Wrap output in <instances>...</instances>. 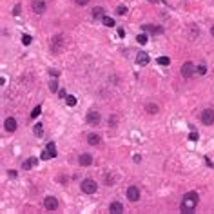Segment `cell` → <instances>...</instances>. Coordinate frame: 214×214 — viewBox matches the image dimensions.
<instances>
[{
    "mask_svg": "<svg viewBox=\"0 0 214 214\" xmlns=\"http://www.w3.org/2000/svg\"><path fill=\"white\" fill-rule=\"evenodd\" d=\"M198 201H200L198 192L190 190V192H187V194H183V200H181V203H180V210H181V212H187V214L194 212Z\"/></svg>",
    "mask_w": 214,
    "mask_h": 214,
    "instance_id": "6da1fadb",
    "label": "cell"
},
{
    "mask_svg": "<svg viewBox=\"0 0 214 214\" xmlns=\"http://www.w3.org/2000/svg\"><path fill=\"white\" fill-rule=\"evenodd\" d=\"M80 189H82V192H85V194H94L96 189H98V183L91 178H85V180H82Z\"/></svg>",
    "mask_w": 214,
    "mask_h": 214,
    "instance_id": "7a4b0ae2",
    "label": "cell"
},
{
    "mask_svg": "<svg viewBox=\"0 0 214 214\" xmlns=\"http://www.w3.org/2000/svg\"><path fill=\"white\" fill-rule=\"evenodd\" d=\"M63 36L62 35H55L51 38V53H55V55H58V53L62 51V47H63Z\"/></svg>",
    "mask_w": 214,
    "mask_h": 214,
    "instance_id": "3957f363",
    "label": "cell"
},
{
    "mask_svg": "<svg viewBox=\"0 0 214 214\" xmlns=\"http://www.w3.org/2000/svg\"><path fill=\"white\" fill-rule=\"evenodd\" d=\"M200 120L203 125H212L214 123V109H203L200 114Z\"/></svg>",
    "mask_w": 214,
    "mask_h": 214,
    "instance_id": "277c9868",
    "label": "cell"
},
{
    "mask_svg": "<svg viewBox=\"0 0 214 214\" xmlns=\"http://www.w3.org/2000/svg\"><path fill=\"white\" fill-rule=\"evenodd\" d=\"M180 73H181V76H183V78H190L192 74L196 73V66H194V63H192V62H185L183 66H181Z\"/></svg>",
    "mask_w": 214,
    "mask_h": 214,
    "instance_id": "5b68a950",
    "label": "cell"
},
{
    "mask_svg": "<svg viewBox=\"0 0 214 214\" xmlns=\"http://www.w3.org/2000/svg\"><path fill=\"white\" fill-rule=\"evenodd\" d=\"M85 120H87V123H89V125H98V123H100V120H102V116H100V113H98V111L91 109V111L87 113V116H85Z\"/></svg>",
    "mask_w": 214,
    "mask_h": 214,
    "instance_id": "8992f818",
    "label": "cell"
},
{
    "mask_svg": "<svg viewBox=\"0 0 214 214\" xmlns=\"http://www.w3.org/2000/svg\"><path fill=\"white\" fill-rule=\"evenodd\" d=\"M44 207H46L47 210H56V209H58V200H56L55 196H46Z\"/></svg>",
    "mask_w": 214,
    "mask_h": 214,
    "instance_id": "52a82bcc",
    "label": "cell"
},
{
    "mask_svg": "<svg viewBox=\"0 0 214 214\" xmlns=\"http://www.w3.org/2000/svg\"><path fill=\"white\" fill-rule=\"evenodd\" d=\"M127 198H129V201H138L140 200V189L136 185H131L127 189Z\"/></svg>",
    "mask_w": 214,
    "mask_h": 214,
    "instance_id": "ba28073f",
    "label": "cell"
},
{
    "mask_svg": "<svg viewBox=\"0 0 214 214\" xmlns=\"http://www.w3.org/2000/svg\"><path fill=\"white\" fill-rule=\"evenodd\" d=\"M31 7H33V11L36 15H42L46 11V0H33V2H31Z\"/></svg>",
    "mask_w": 214,
    "mask_h": 214,
    "instance_id": "9c48e42d",
    "label": "cell"
},
{
    "mask_svg": "<svg viewBox=\"0 0 214 214\" xmlns=\"http://www.w3.org/2000/svg\"><path fill=\"white\" fill-rule=\"evenodd\" d=\"M143 31L145 33H151V35H162L163 27L162 26H153V24H143Z\"/></svg>",
    "mask_w": 214,
    "mask_h": 214,
    "instance_id": "30bf717a",
    "label": "cell"
},
{
    "mask_svg": "<svg viewBox=\"0 0 214 214\" xmlns=\"http://www.w3.org/2000/svg\"><path fill=\"white\" fill-rule=\"evenodd\" d=\"M78 163H80L82 167L91 165V163H93V154H89V153H82L80 158H78Z\"/></svg>",
    "mask_w": 214,
    "mask_h": 214,
    "instance_id": "8fae6325",
    "label": "cell"
},
{
    "mask_svg": "<svg viewBox=\"0 0 214 214\" xmlns=\"http://www.w3.org/2000/svg\"><path fill=\"white\" fill-rule=\"evenodd\" d=\"M4 129L9 131V133H15V131H16V120H15V118H6V122H4Z\"/></svg>",
    "mask_w": 214,
    "mask_h": 214,
    "instance_id": "7c38bea8",
    "label": "cell"
},
{
    "mask_svg": "<svg viewBox=\"0 0 214 214\" xmlns=\"http://www.w3.org/2000/svg\"><path fill=\"white\" fill-rule=\"evenodd\" d=\"M109 212L120 214V212H123V205H122L120 201H111V203H109Z\"/></svg>",
    "mask_w": 214,
    "mask_h": 214,
    "instance_id": "4fadbf2b",
    "label": "cell"
},
{
    "mask_svg": "<svg viewBox=\"0 0 214 214\" xmlns=\"http://www.w3.org/2000/svg\"><path fill=\"white\" fill-rule=\"evenodd\" d=\"M136 62L138 63H140V66H147V63L149 62H151V58H149V55H147V53H138V55H136Z\"/></svg>",
    "mask_w": 214,
    "mask_h": 214,
    "instance_id": "5bb4252c",
    "label": "cell"
},
{
    "mask_svg": "<svg viewBox=\"0 0 214 214\" xmlns=\"http://www.w3.org/2000/svg\"><path fill=\"white\" fill-rule=\"evenodd\" d=\"M38 165V158H29V160H24L22 162V169H33Z\"/></svg>",
    "mask_w": 214,
    "mask_h": 214,
    "instance_id": "9a60e30c",
    "label": "cell"
},
{
    "mask_svg": "<svg viewBox=\"0 0 214 214\" xmlns=\"http://www.w3.org/2000/svg\"><path fill=\"white\" fill-rule=\"evenodd\" d=\"M100 142H102V138H100L98 134H94V133H91V134L87 136V143H89V145H100Z\"/></svg>",
    "mask_w": 214,
    "mask_h": 214,
    "instance_id": "2e32d148",
    "label": "cell"
},
{
    "mask_svg": "<svg viewBox=\"0 0 214 214\" xmlns=\"http://www.w3.org/2000/svg\"><path fill=\"white\" fill-rule=\"evenodd\" d=\"M103 16H105L103 7H94V9H93V18H96V20H103Z\"/></svg>",
    "mask_w": 214,
    "mask_h": 214,
    "instance_id": "e0dca14e",
    "label": "cell"
},
{
    "mask_svg": "<svg viewBox=\"0 0 214 214\" xmlns=\"http://www.w3.org/2000/svg\"><path fill=\"white\" fill-rule=\"evenodd\" d=\"M145 111H147L149 114H156V113H158V105H156V103H147V105H145Z\"/></svg>",
    "mask_w": 214,
    "mask_h": 214,
    "instance_id": "ac0fdd59",
    "label": "cell"
},
{
    "mask_svg": "<svg viewBox=\"0 0 214 214\" xmlns=\"http://www.w3.org/2000/svg\"><path fill=\"white\" fill-rule=\"evenodd\" d=\"M33 133H35L36 136H42V134H44V127H42V123H40V122H38V123H35Z\"/></svg>",
    "mask_w": 214,
    "mask_h": 214,
    "instance_id": "d6986e66",
    "label": "cell"
},
{
    "mask_svg": "<svg viewBox=\"0 0 214 214\" xmlns=\"http://www.w3.org/2000/svg\"><path fill=\"white\" fill-rule=\"evenodd\" d=\"M66 102H67V105H69V107H74V105H76V96L67 94V96H66Z\"/></svg>",
    "mask_w": 214,
    "mask_h": 214,
    "instance_id": "ffe728a7",
    "label": "cell"
},
{
    "mask_svg": "<svg viewBox=\"0 0 214 214\" xmlns=\"http://www.w3.org/2000/svg\"><path fill=\"white\" fill-rule=\"evenodd\" d=\"M147 40H149V36H147L145 33H142V35H138V36H136V42H138V44H142V46L147 44Z\"/></svg>",
    "mask_w": 214,
    "mask_h": 214,
    "instance_id": "44dd1931",
    "label": "cell"
},
{
    "mask_svg": "<svg viewBox=\"0 0 214 214\" xmlns=\"http://www.w3.org/2000/svg\"><path fill=\"white\" fill-rule=\"evenodd\" d=\"M102 22H103V26H105V27H114V20H113V18H109V16H103Z\"/></svg>",
    "mask_w": 214,
    "mask_h": 214,
    "instance_id": "7402d4cb",
    "label": "cell"
},
{
    "mask_svg": "<svg viewBox=\"0 0 214 214\" xmlns=\"http://www.w3.org/2000/svg\"><path fill=\"white\" fill-rule=\"evenodd\" d=\"M46 149H47V151H49L51 154H53V158H55V156H56V147H55V143H53V142H49Z\"/></svg>",
    "mask_w": 214,
    "mask_h": 214,
    "instance_id": "603a6c76",
    "label": "cell"
},
{
    "mask_svg": "<svg viewBox=\"0 0 214 214\" xmlns=\"http://www.w3.org/2000/svg\"><path fill=\"white\" fill-rule=\"evenodd\" d=\"M49 91H51V93H56V91H58V82H56V80H51V82H49Z\"/></svg>",
    "mask_w": 214,
    "mask_h": 214,
    "instance_id": "cb8c5ba5",
    "label": "cell"
},
{
    "mask_svg": "<svg viewBox=\"0 0 214 214\" xmlns=\"http://www.w3.org/2000/svg\"><path fill=\"white\" fill-rule=\"evenodd\" d=\"M31 42H33V36H31V35H22V44L24 46H29Z\"/></svg>",
    "mask_w": 214,
    "mask_h": 214,
    "instance_id": "d4e9b609",
    "label": "cell"
},
{
    "mask_svg": "<svg viewBox=\"0 0 214 214\" xmlns=\"http://www.w3.org/2000/svg\"><path fill=\"white\" fill-rule=\"evenodd\" d=\"M40 113H42V107L40 105H36L33 111H31V118H36V116H40Z\"/></svg>",
    "mask_w": 214,
    "mask_h": 214,
    "instance_id": "484cf974",
    "label": "cell"
},
{
    "mask_svg": "<svg viewBox=\"0 0 214 214\" xmlns=\"http://www.w3.org/2000/svg\"><path fill=\"white\" fill-rule=\"evenodd\" d=\"M156 62L160 63V66H169V63H170V60H169L167 56H160V58H158Z\"/></svg>",
    "mask_w": 214,
    "mask_h": 214,
    "instance_id": "4316f807",
    "label": "cell"
},
{
    "mask_svg": "<svg viewBox=\"0 0 214 214\" xmlns=\"http://www.w3.org/2000/svg\"><path fill=\"white\" fill-rule=\"evenodd\" d=\"M196 73H198V74H205V73H207V66H203V63H201V66H198V67H196Z\"/></svg>",
    "mask_w": 214,
    "mask_h": 214,
    "instance_id": "83f0119b",
    "label": "cell"
},
{
    "mask_svg": "<svg viewBox=\"0 0 214 214\" xmlns=\"http://www.w3.org/2000/svg\"><path fill=\"white\" fill-rule=\"evenodd\" d=\"M40 158L42 160H49V158H53V154L47 151V149H46V151H42V154H40Z\"/></svg>",
    "mask_w": 214,
    "mask_h": 214,
    "instance_id": "f1b7e54d",
    "label": "cell"
},
{
    "mask_svg": "<svg viewBox=\"0 0 214 214\" xmlns=\"http://www.w3.org/2000/svg\"><path fill=\"white\" fill-rule=\"evenodd\" d=\"M198 138H200V134H198L196 131H192V133L189 134V140H190V142H198Z\"/></svg>",
    "mask_w": 214,
    "mask_h": 214,
    "instance_id": "f546056e",
    "label": "cell"
},
{
    "mask_svg": "<svg viewBox=\"0 0 214 214\" xmlns=\"http://www.w3.org/2000/svg\"><path fill=\"white\" fill-rule=\"evenodd\" d=\"M116 122H118V116H114V114L109 116V125L111 127H116Z\"/></svg>",
    "mask_w": 214,
    "mask_h": 214,
    "instance_id": "4dcf8cb0",
    "label": "cell"
},
{
    "mask_svg": "<svg viewBox=\"0 0 214 214\" xmlns=\"http://www.w3.org/2000/svg\"><path fill=\"white\" fill-rule=\"evenodd\" d=\"M116 13H118V15H125L127 13V7L125 6H118V7H116Z\"/></svg>",
    "mask_w": 214,
    "mask_h": 214,
    "instance_id": "1f68e13d",
    "label": "cell"
},
{
    "mask_svg": "<svg viewBox=\"0 0 214 214\" xmlns=\"http://www.w3.org/2000/svg\"><path fill=\"white\" fill-rule=\"evenodd\" d=\"M20 9H22V7H20V4H16L15 9H13V15H20Z\"/></svg>",
    "mask_w": 214,
    "mask_h": 214,
    "instance_id": "d6a6232c",
    "label": "cell"
},
{
    "mask_svg": "<svg viewBox=\"0 0 214 214\" xmlns=\"http://www.w3.org/2000/svg\"><path fill=\"white\" fill-rule=\"evenodd\" d=\"M118 36H120V38L125 36V29H123V27H118Z\"/></svg>",
    "mask_w": 214,
    "mask_h": 214,
    "instance_id": "836d02e7",
    "label": "cell"
},
{
    "mask_svg": "<svg viewBox=\"0 0 214 214\" xmlns=\"http://www.w3.org/2000/svg\"><path fill=\"white\" fill-rule=\"evenodd\" d=\"M78 6H85V4H89V0H74Z\"/></svg>",
    "mask_w": 214,
    "mask_h": 214,
    "instance_id": "e575fe53",
    "label": "cell"
},
{
    "mask_svg": "<svg viewBox=\"0 0 214 214\" xmlns=\"http://www.w3.org/2000/svg\"><path fill=\"white\" fill-rule=\"evenodd\" d=\"M133 160H134V162L138 163V162H142V156H138V154H134V158H133Z\"/></svg>",
    "mask_w": 214,
    "mask_h": 214,
    "instance_id": "d590c367",
    "label": "cell"
},
{
    "mask_svg": "<svg viewBox=\"0 0 214 214\" xmlns=\"http://www.w3.org/2000/svg\"><path fill=\"white\" fill-rule=\"evenodd\" d=\"M58 94H60V98H66V91H63V89H62V91H58Z\"/></svg>",
    "mask_w": 214,
    "mask_h": 214,
    "instance_id": "8d00e7d4",
    "label": "cell"
},
{
    "mask_svg": "<svg viewBox=\"0 0 214 214\" xmlns=\"http://www.w3.org/2000/svg\"><path fill=\"white\" fill-rule=\"evenodd\" d=\"M210 35H212V36H214V26H212V27H210Z\"/></svg>",
    "mask_w": 214,
    "mask_h": 214,
    "instance_id": "74e56055",
    "label": "cell"
},
{
    "mask_svg": "<svg viewBox=\"0 0 214 214\" xmlns=\"http://www.w3.org/2000/svg\"><path fill=\"white\" fill-rule=\"evenodd\" d=\"M149 2H156V0H149Z\"/></svg>",
    "mask_w": 214,
    "mask_h": 214,
    "instance_id": "f35d334b",
    "label": "cell"
}]
</instances>
